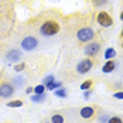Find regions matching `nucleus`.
<instances>
[{"label":"nucleus","instance_id":"obj_1","mask_svg":"<svg viewBox=\"0 0 123 123\" xmlns=\"http://www.w3.org/2000/svg\"><path fill=\"white\" fill-rule=\"evenodd\" d=\"M40 31H41V34H43V36L52 37V36H55V34L60 31V24H58L57 21L49 20V21H45V23H43V24H41Z\"/></svg>","mask_w":123,"mask_h":123},{"label":"nucleus","instance_id":"obj_2","mask_svg":"<svg viewBox=\"0 0 123 123\" xmlns=\"http://www.w3.org/2000/svg\"><path fill=\"white\" fill-rule=\"evenodd\" d=\"M93 36H95V33H93V30L89 28V27H84V28H81V30L76 33V38H78L79 41H82V43L91 41V40L93 38Z\"/></svg>","mask_w":123,"mask_h":123},{"label":"nucleus","instance_id":"obj_3","mask_svg":"<svg viewBox=\"0 0 123 123\" xmlns=\"http://www.w3.org/2000/svg\"><path fill=\"white\" fill-rule=\"evenodd\" d=\"M96 21H98L99 25H102V27H111L113 24V20H112V17L108 14L106 12H99L98 13V17H96Z\"/></svg>","mask_w":123,"mask_h":123},{"label":"nucleus","instance_id":"obj_4","mask_svg":"<svg viewBox=\"0 0 123 123\" xmlns=\"http://www.w3.org/2000/svg\"><path fill=\"white\" fill-rule=\"evenodd\" d=\"M92 67H93V62L91 61V60H82L76 65V71L79 74H86V72H89L92 69Z\"/></svg>","mask_w":123,"mask_h":123},{"label":"nucleus","instance_id":"obj_5","mask_svg":"<svg viewBox=\"0 0 123 123\" xmlns=\"http://www.w3.org/2000/svg\"><path fill=\"white\" fill-rule=\"evenodd\" d=\"M38 41L37 38L34 37H25L23 41H21V48L25 49V51H31V49H34L36 47H37Z\"/></svg>","mask_w":123,"mask_h":123},{"label":"nucleus","instance_id":"obj_6","mask_svg":"<svg viewBox=\"0 0 123 123\" xmlns=\"http://www.w3.org/2000/svg\"><path fill=\"white\" fill-rule=\"evenodd\" d=\"M14 93V86L10 84H1L0 85V98L7 99Z\"/></svg>","mask_w":123,"mask_h":123},{"label":"nucleus","instance_id":"obj_7","mask_svg":"<svg viewBox=\"0 0 123 123\" xmlns=\"http://www.w3.org/2000/svg\"><path fill=\"white\" fill-rule=\"evenodd\" d=\"M99 49H100V45L98 43H91V44H88L85 47V54L88 57H93V55H96L99 52Z\"/></svg>","mask_w":123,"mask_h":123},{"label":"nucleus","instance_id":"obj_8","mask_svg":"<svg viewBox=\"0 0 123 123\" xmlns=\"http://www.w3.org/2000/svg\"><path fill=\"white\" fill-rule=\"evenodd\" d=\"M6 58H7V61L9 62H17L20 58H21V52H20L18 49H12V51L7 52Z\"/></svg>","mask_w":123,"mask_h":123},{"label":"nucleus","instance_id":"obj_9","mask_svg":"<svg viewBox=\"0 0 123 123\" xmlns=\"http://www.w3.org/2000/svg\"><path fill=\"white\" fill-rule=\"evenodd\" d=\"M79 115H81V117H84V119H89V117L93 116V108H91V106H85V108L81 109Z\"/></svg>","mask_w":123,"mask_h":123},{"label":"nucleus","instance_id":"obj_10","mask_svg":"<svg viewBox=\"0 0 123 123\" xmlns=\"http://www.w3.org/2000/svg\"><path fill=\"white\" fill-rule=\"evenodd\" d=\"M115 62H113V60H108L106 61V64L102 67V72H105V74H111V72H113V69H115Z\"/></svg>","mask_w":123,"mask_h":123},{"label":"nucleus","instance_id":"obj_11","mask_svg":"<svg viewBox=\"0 0 123 123\" xmlns=\"http://www.w3.org/2000/svg\"><path fill=\"white\" fill-rule=\"evenodd\" d=\"M45 99H47V95H45V93H34V95L31 96V100H33V102H36V103L44 102Z\"/></svg>","mask_w":123,"mask_h":123},{"label":"nucleus","instance_id":"obj_12","mask_svg":"<svg viewBox=\"0 0 123 123\" xmlns=\"http://www.w3.org/2000/svg\"><path fill=\"white\" fill-rule=\"evenodd\" d=\"M58 88H61V82H57V81H52L48 85H45V89H48V91H54V89H58Z\"/></svg>","mask_w":123,"mask_h":123},{"label":"nucleus","instance_id":"obj_13","mask_svg":"<svg viewBox=\"0 0 123 123\" xmlns=\"http://www.w3.org/2000/svg\"><path fill=\"white\" fill-rule=\"evenodd\" d=\"M115 55H116V51L113 48H108L105 51V60H113Z\"/></svg>","mask_w":123,"mask_h":123},{"label":"nucleus","instance_id":"obj_14","mask_svg":"<svg viewBox=\"0 0 123 123\" xmlns=\"http://www.w3.org/2000/svg\"><path fill=\"white\" fill-rule=\"evenodd\" d=\"M6 106L7 108H20V106H23V102L21 100H12V102H7Z\"/></svg>","mask_w":123,"mask_h":123},{"label":"nucleus","instance_id":"obj_15","mask_svg":"<svg viewBox=\"0 0 123 123\" xmlns=\"http://www.w3.org/2000/svg\"><path fill=\"white\" fill-rule=\"evenodd\" d=\"M54 93H55V96H58V98H67V91L62 89V88H58L57 91H54Z\"/></svg>","mask_w":123,"mask_h":123},{"label":"nucleus","instance_id":"obj_16","mask_svg":"<svg viewBox=\"0 0 123 123\" xmlns=\"http://www.w3.org/2000/svg\"><path fill=\"white\" fill-rule=\"evenodd\" d=\"M51 123H64V117L61 115H54L51 117Z\"/></svg>","mask_w":123,"mask_h":123},{"label":"nucleus","instance_id":"obj_17","mask_svg":"<svg viewBox=\"0 0 123 123\" xmlns=\"http://www.w3.org/2000/svg\"><path fill=\"white\" fill-rule=\"evenodd\" d=\"M91 86H92V81L88 79V81H85V82L81 85V89H82V91H88V89H91Z\"/></svg>","mask_w":123,"mask_h":123},{"label":"nucleus","instance_id":"obj_18","mask_svg":"<svg viewBox=\"0 0 123 123\" xmlns=\"http://www.w3.org/2000/svg\"><path fill=\"white\" fill-rule=\"evenodd\" d=\"M52 81H55V79H54V76H52V75H47V76L43 79V85H44V86L48 85L49 82H52Z\"/></svg>","mask_w":123,"mask_h":123},{"label":"nucleus","instance_id":"obj_19","mask_svg":"<svg viewBox=\"0 0 123 123\" xmlns=\"http://www.w3.org/2000/svg\"><path fill=\"white\" fill-rule=\"evenodd\" d=\"M108 123H123V120L119 116H113V117H109L108 119Z\"/></svg>","mask_w":123,"mask_h":123},{"label":"nucleus","instance_id":"obj_20","mask_svg":"<svg viewBox=\"0 0 123 123\" xmlns=\"http://www.w3.org/2000/svg\"><path fill=\"white\" fill-rule=\"evenodd\" d=\"M44 91H45V86L44 85H37L34 88V93H44Z\"/></svg>","mask_w":123,"mask_h":123},{"label":"nucleus","instance_id":"obj_21","mask_svg":"<svg viewBox=\"0 0 123 123\" xmlns=\"http://www.w3.org/2000/svg\"><path fill=\"white\" fill-rule=\"evenodd\" d=\"M24 68H25V64H24V62H23V64H18V65H16V67H14V69H16L17 72H20V71H23Z\"/></svg>","mask_w":123,"mask_h":123},{"label":"nucleus","instance_id":"obj_22","mask_svg":"<svg viewBox=\"0 0 123 123\" xmlns=\"http://www.w3.org/2000/svg\"><path fill=\"white\" fill-rule=\"evenodd\" d=\"M93 3H95V6H105V4H106V3H108V0H95V1H93Z\"/></svg>","mask_w":123,"mask_h":123},{"label":"nucleus","instance_id":"obj_23","mask_svg":"<svg viewBox=\"0 0 123 123\" xmlns=\"http://www.w3.org/2000/svg\"><path fill=\"white\" fill-rule=\"evenodd\" d=\"M113 98H115V99H123V91H120V92H116V93H113Z\"/></svg>","mask_w":123,"mask_h":123},{"label":"nucleus","instance_id":"obj_24","mask_svg":"<svg viewBox=\"0 0 123 123\" xmlns=\"http://www.w3.org/2000/svg\"><path fill=\"white\" fill-rule=\"evenodd\" d=\"M89 96H91V91H85V93H84V98L88 99Z\"/></svg>","mask_w":123,"mask_h":123},{"label":"nucleus","instance_id":"obj_25","mask_svg":"<svg viewBox=\"0 0 123 123\" xmlns=\"http://www.w3.org/2000/svg\"><path fill=\"white\" fill-rule=\"evenodd\" d=\"M25 92H27V93H33V92H34V88H27Z\"/></svg>","mask_w":123,"mask_h":123},{"label":"nucleus","instance_id":"obj_26","mask_svg":"<svg viewBox=\"0 0 123 123\" xmlns=\"http://www.w3.org/2000/svg\"><path fill=\"white\" fill-rule=\"evenodd\" d=\"M106 120H108V116H102V117H100V122H102V123L106 122Z\"/></svg>","mask_w":123,"mask_h":123},{"label":"nucleus","instance_id":"obj_27","mask_svg":"<svg viewBox=\"0 0 123 123\" xmlns=\"http://www.w3.org/2000/svg\"><path fill=\"white\" fill-rule=\"evenodd\" d=\"M120 20H122V21H123V12L120 13Z\"/></svg>","mask_w":123,"mask_h":123},{"label":"nucleus","instance_id":"obj_28","mask_svg":"<svg viewBox=\"0 0 123 123\" xmlns=\"http://www.w3.org/2000/svg\"><path fill=\"white\" fill-rule=\"evenodd\" d=\"M120 36H122V37H123V30H122V34H120Z\"/></svg>","mask_w":123,"mask_h":123},{"label":"nucleus","instance_id":"obj_29","mask_svg":"<svg viewBox=\"0 0 123 123\" xmlns=\"http://www.w3.org/2000/svg\"><path fill=\"white\" fill-rule=\"evenodd\" d=\"M122 47H123V44H122Z\"/></svg>","mask_w":123,"mask_h":123}]
</instances>
